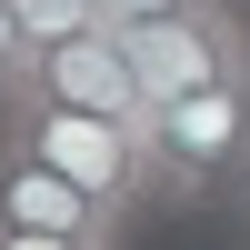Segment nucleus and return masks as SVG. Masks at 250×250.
Segmentation results:
<instances>
[{
    "label": "nucleus",
    "mask_w": 250,
    "mask_h": 250,
    "mask_svg": "<svg viewBox=\"0 0 250 250\" xmlns=\"http://www.w3.org/2000/svg\"><path fill=\"white\" fill-rule=\"evenodd\" d=\"M0 220H20V230H70V240H110V230H120V220L100 210L70 170L10 150V140H0Z\"/></svg>",
    "instance_id": "nucleus-5"
},
{
    "label": "nucleus",
    "mask_w": 250,
    "mask_h": 250,
    "mask_svg": "<svg viewBox=\"0 0 250 250\" xmlns=\"http://www.w3.org/2000/svg\"><path fill=\"white\" fill-rule=\"evenodd\" d=\"M20 90H30V40H20L10 0H0V100H20Z\"/></svg>",
    "instance_id": "nucleus-7"
},
{
    "label": "nucleus",
    "mask_w": 250,
    "mask_h": 250,
    "mask_svg": "<svg viewBox=\"0 0 250 250\" xmlns=\"http://www.w3.org/2000/svg\"><path fill=\"white\" fill-rule=\"evenodd\" d=\"M0 140L30 150V160H50V170H70L110 220H130L140 200H150V130H140V120L70 110V100H50V90H20V100H0Z\"/></svg>",
    "instance_id": "nucleus-1"
},
{
    "label": "nucleus",
    "mask_w": 250,
    "mask_h": 250,
    "mask_svg": "<svg viewBox=\"0 0 250 250\" xmlns=\"http://www.w3.org/2000/svg\"><path fill=\"white\" fill-rule=\"evenodd\" d=\"M240 220H250V190H240Z\"/></svg>",
    "instance_id": "nucleus-10"
},
{
    "label": "nucleus",
    "mask_w": 250,
    "mask_h": 250,
    "mask_svg": "<svg viewBox=\"0 0 250 250\" xmlns=\"http://www.w3.org/2000/svg\"><path fill=\"white\" fill-rule=\"evenodd\" d=\"M10 20H20V40H30V60H40L50 40L90 30V20H100V0H10Z\"/></svg>",
    "instance_id": "nucleus-6"
},
{
    "label": "nucleus",
    "mask_w": 250,
    "mask_h": 250,
    "mask_svg": "<svg viewBox=\"0 0 250 250\" xmlns=\"http://www.w3.org/2000/svg\"><path fill=\"white\" fill-rule=\"evenodd\" d=\"M0 250H110V240H70V230H20V220H0Z\"/></svg>",
    "instance_id": "nucleus-9"
},
{
    "label": "nucleus",
    "mask_w": 250,
    "mask_h": 250,
    "mask_svg": "<svg viewBox=\"0 0 250 250\" xmlns=\"http://www.w3.org/2000/svg\"><path fill=\"white\" fill-rule=\"evenodd\" d=\"M170 10H200V0H100L110 30H140V20H170Z\"/></svg>",
    "instance_id": "nucleus-8"
},
{
    "label": "nucleus",
    "mask_w": 250,
    "mask_h": 250,
    "mask_svg": "<svg viewBox=\"0 0 250 250\" xmlns=\"http://www.w3.org/2000/svg\"><path fill=\"white\" fill-rule=\"evenodd\" d=\"M250 190V70L210 80L190 100H160L150 110V200L190 210V200H230Z\"/></svg>",
    "instance_id": "nucleus-2"
},
{
    "label": "nucleus",
    "mask_w": 250,
    "mask_h": 250,
    "mask_svg": "<svg viewBox=\"0 0 250 250\" xmlns=\"http://www.w3.org/2000/svg\"><path fill=\"white\" fill-rule=\"evenodd\" d=\"M30 90L70 100V110H110V120H140V130H150V90H140L130 30H110V20H90V30L50 40V50L30 60Z\"/></svg>",
    "instance_id": "nucleus-4"
},
{
    "label": "nucleus",
    "mask_w": 250,
    "mask_h": 250,
    "mask_svg": "<svg viewBox=\"0 0 250 250\" xmlns=\"http://www.w3.org/2000/svg\"><path fill=\"white\" fill-rule=\"evenodd\" d=\"M130 60H140V90L160 100H190L210 90V80H240L250 70V30L230 0H200V10H170V20H140L130 30Z\"/></svg>",
    "instance_id": "nucleus-3"
}]
</instances>
